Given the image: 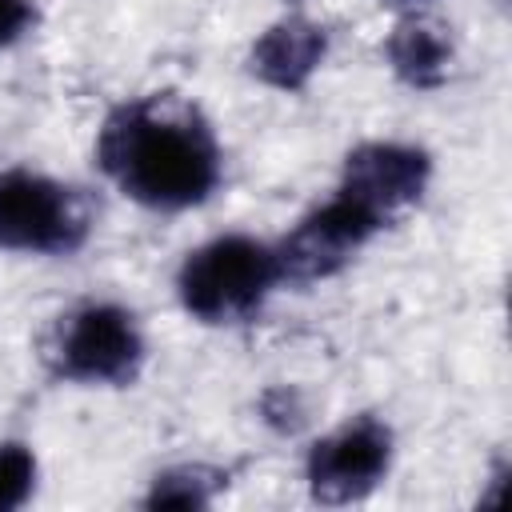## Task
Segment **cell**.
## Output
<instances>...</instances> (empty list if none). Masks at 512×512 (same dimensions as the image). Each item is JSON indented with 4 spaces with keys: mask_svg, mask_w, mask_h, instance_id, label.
Wrapping results in <instances>:
<instances>
[{
    "mask_svg": "<svg viewBox=\"0 0 512 512\" xmlns=\"http://www.w3.org/2000/svg\"><path fill=\"white\" fill-rule=\"evenodd\" d=\"M36 484V456L24 444H0V512L20 508Z\"/></svg>",
    "mask_w": 512,
    "mask_h": 512,
    "instance_id": "11",
    "label": "cell"
},
{
    "mask_svg": "<svg viewBox=\"0 0 512 512\" xmlns=\"http://www.w3.org/2000/svg\"><path fill=\"white\" fill-rule=\"evenodd\" d=\"M96 160L128 200L160 212L192 208L220 184V144L212 128L164 96L120 104L96 136Z\"/></svg>",
    "mask_w": 512,
    "mask_h": 512,
    "instance_id": "1",
    "label": "cell"
},
{
    "mask_svg": "<svg viewBox=\"0 0 512 512\" xmlns=\"http://www.w3.org/2000/svg\"><path fill=\"white\" fill-rule=\"evenodd\" d=\"M212 488H216V472L208 468H172V472H160L152 480V492H148V508H204L212 500Z\"/></svg>",
    "mask_w": 512,
    "mask_h": 512,
    "instance_id": "10",
    "label": "cell"
},
{
    "mask_svg": "<svg viewBox=\"0 0 512 512\" xmlns=\"http://www.w3.org/2000/svg\"><path fill=\"white\" fill-rule=\"evenodd\" d=\"M88 204L60 180L8 168L0 172V248L32 256H68L88 240Z\"/></svg>",
    "mask_w": 512,
    "mask_h": 512,
    "instance_id": "3",
    "label": "cell"
},
{
    "mask_svg": "<svg viewBox=\"0 0 512 512\" xmlns=\"http://www.w3.org/2000/svg\"><path fill=\"white\" fill-rule=\"evenodd\" d=\"M284 284L280 280V260L276 248L252 240V236H216L204 248H196L180 276L176 292L180 304L204 320V324H240L260 304L268 292Z\"/></svg>",
    "mask_w": 512,
    "mask_h": 512,
    "instance_id": "2",
    "label": "cell"
},
{
    "mask_svg": "<svg viewBox=\"0 0 512 512\" xmlns=\"http://www.w3.org/2000/svg\"><path fill=\"white\" fill-rule=\"evenodd\" d=\"M48 364L76 384H128L144 364L140 324L120 304H80L56 324Z\"/></svg>",
    "mask_w": 512,
    "mask_h": 512,
    "instance_id": "4",
    "label": "cell"
},
{
    "mask_svg": "<svg viewBox=\"0 0 512 512\" xmlns=\"http://www.w3.org/2000/svg\"><path fill=\"white\" fill-rule=\"evenodd\" d=\"M380 228H384V220L372 208H364L360 200L336 192L328 204H320L316 212H308L276 244L280 280L312 284V280H324V276L340 272Z\"/></svg>",
    "mask_w": 512,
    "mask_h": 512,
    "instance_id": "5",
    "label": "cell"
},
{
    "mask_svg": "<svg viewBox=\"0 0 512 512\" xmlns=\"http://www.w3.org/2000/svg\"><path fill=\"white\" fill-rule=\"evenodd\" d=\"M324 52H328V32L316 20L288 16L252 44V72L280 92H296L312 80Z\"/></svg>",
    "mask_w": 512,
    "mask_h": 512,
    "instance_id": "8",
    "label": "cell"
},
{
    "mask_svg": "<svg viewBox=\"0 0 512 512\" xmlns=\"http://www.w3.org/2000/svg\"><path fill=\"white\" fill-rule=\"evenodd\" d=\"M428 176H432L428 152H420L412 144L372 140V144H360L348 152L336 192L360 200L388 224L396 212H404L408 204H416L424 196Z\"/></svg>",
    "mask_w": 512,
    "mask_h": 512,
    "instance_id": "7",
    "label": "cell"
},
{
    "mask_svg": "<svg viewBox=\"0 0 512 512\" xmlns=\"http://www.w3.org/2000/svg\"><path fill=\"white\" fill-rule=\"evenodd\" d=\"M396 4H416V0H396Z\"/></svg>",
    "mask_w": 512,
    "mask_h": 512,
    "instance_id": "13",
    "label": "cell"
},
{
    "mask_svg": "<svg viewBox=\"0 0 512 512\" xmlns=\"http://www.w3.org/2000/svg\"><path fill=\"white\" fill-rule=\"evenodd\" d=\"M384 56H388L392 72L404 84H412V88H436L448 76L452 40L432 20H404V24L392 28V36L384 44Z\"/></svg>",
    "mask_w": 512,
    "mask_h": 512,
    "instance_id": "9",
    "label": "cell"
},
{
    "mask_svg": "<svg viewBox=\"0 0 512 512\" xmlns=\"http://www.w3.org/2000/svg\"><path fill=\"white\" fill-rule=\"evenodd\" d=\"M36 20L32 0H0V48L16 44Z\"/></svg>",
    "mask_w": 512,
    "mask_h": 512,
    "instance_id": "12",
    "label": "cell"
},
{
    "mask_svg": "<svg viewBox=\"0 0 512 512\" xmlns=\"http://www.w3.org/2000/svg\"><path fill=\"white\" fill-rule=\"evenodd\" d=\"M392 464V432L376 416H356L312 444L308 488L320 504H348L368 496Z\"/></svg>",
    "mask_w": 512,
    "mask_h": 512,
    "instance_id": "6",
    "label": "cell"
}]
</instances>
